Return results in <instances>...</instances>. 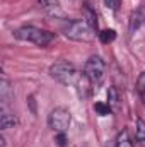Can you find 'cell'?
Masks as SVG:
<instances>
[{
	"instance_id": "obj_12",
	"label": "cell",
	"mask_w": 145,
	"mask_h": 147,
	"mask_svg": "<svg viewBox=\"0 0 145 147\" xmlns=\"http://www.w3.org/2000/svg\"><path fill=\"white\" fill-rule=\"evenodd\" d=\"M142 21H144V14H142V10L133 12V16H132V19H130V31H132V33H135V29H138V28H140Z\"/></svg>"
},
{
	"instance_id": "obj_4",
	"label": "cell",
	"mask_w": 145,
	"mask_h": 147,
	"mask_svg": "<svg viewBox=\"0 0 145 147\" xmlns=\"http://www.w3.org/2000/svg\"><path fill=\"white\" fill-rule=\"evenodd\" d=\"M70 121H72L70 111L67 110V108H62V106L53 108V110L50 111V115H48V127H50L53 132H56V134L67 132Z\"/></svg>"
},
{
	"instance_id": "obj_6",
	"label": "cell",
	"mask_w": 145,
	"mask_h": 147,
	"mask_svg": "<svg viewBox=\"0 0 145 147\" xmlns=\"http://www.w3.org/2000/svg\"><path fill=\"white\" fill-rule=\"evenodd\" d=\"M39 7L51 17H63L60 0H39Z\"/></svg>"
},
{
	"instance_id": "obj_13",
	"label": "cell",
	"mask_w": 145,
	"mask_h": 147,
	"mask_svg": "<svg viewBox=\"0 0 145 147\" xmlns=\"http://www.w3.org/2000/svg\"><path fill=\"white\" fill-rule=\"evenodd\" d=\"M116 147H132V142H130V137H128V132L123 130L118 134L116 137Z\"/></svg>"
},
{
	"instance_id": "obj_18",
	"label": "cell",
	"mask_w": 145,
	"mask_h": 147,
	"mask_svg": "<svg viewBox=\"0 0 145 147\" xmlns=\"http://www.w3.org/2000/svg\"><path fill=\"white\" fill-rule=\"evenodd\" d=\"M55 142H56L60 147H67V135H65V132H60V134H56V137H55Z\"/></svg>"
},
{
	"instance_id": "obj_8",
	"label": "cell",
	"mask_w": 145,
	"mask_h": 147,
	"mask_svg": "<svg viewBox=\"0 0 145 147\" xmlns=\"http://www.w3.org/2000/svg\"><path fill=\"white\" fill-rule=\"evenodd\" d=\"M17 123H19L17 116L14 113L7 111L5 106H2V111H0V128L2 130H9V128H14Z\"/></svg>"
},
{
	"instance_id": "obj_16",
	"label": "cell",
	"mask_w": 145,
	"mask_h": 147,
	"mask_svg": "<svg viewBox=\"0 0 145 147\" xmlns=\"http://www.w3.org/2000/svg\"><path fill=\"white\" fill-rule=\"evenodd\" d=\"M137 92L142 98V101L145 103V72H142L137 79Z\"/></svg>"
},
{
	"instance_id": "obj_11",
	"label": "cell",
	"mask_w": 145,
	"mask_h": 147,
	"mask_svg": "<svg viewBox=\"0 0 145 147\" xmlns=\"http://www.w3.org/2000/svg\"><path fill=\"white\" fill-rule=\"evenodd\" d=\"M84 21L96 31V28H97V16H96V10L91 7V3L84 5Z\"/></svg>"
},
{
	"instance_id": "obj_2",
	"label": "cell",
	"mask_w": 145,
	"mask_h": 147,
	"mask_svg": "<svg viewBox=\"0 0 145 147\" xmlns=\"http://www.w3.org/2000/svg\"><path fill=\"white\" fill-rule=\"evenodd\" d=\"M62 33L68 39H73V41H82V43H89L92 41L96 33L94 29L82 19V21H68L63 24L62 28Z\"/></svg>"
},
{
	"instance_id": "obj_14",
	"label": "cell",
	"mask_w": 145,
	"mask_h": 147,
	"mask_svg": "<svg viewBox=\"0 0 145 147\" xmlns=\"http://www.w3.org/2000/svg\"><path fill=\"white\" fill-rule=\"evenodd\" d=\"M135 137H137V140L145 142V121L144 120H137V125H135Z\"/></svg>"
},
{
	"instance_id": "obj_5",
	"label": "cell",
	"mask_w": 145,
	"mask_h": 147,
	"mask_svg": "<svg viewBox=\"0 0 145 147\" xmlns=\"http://www.w3.org/2000/svg\"><path fill=\"white\" fill-rule=\"evenodd\" d=\"M84 74L89 77V80L92 84H99L104 79V74H106V63H104V60L99 55H92L85 62V65H84Z\"/></svg>"
},
{
	"instance_id": "obj_1",
	"label": "cell",
	"mask_w": 145,
	"mask_h": 147,
	"mask_svg": "<svg viewBox=\"0 0 145 147\" xmlns=\"http://www.w3.org/2000/svg\"><path fill=\"white\" fill-rule=\"evenodd\" d=\"M14 36L21 41H28V43H33L36 46H48L53 39L55 34L46 31V29H39L34 26H22L19 29L14 31Z\"/></svg>"
},
{
	"instance_id": "obj_19",
	"label": "cell",
	"mask_w": 145,
	"mask_h": 147,
	"mask_svg": "<svg viewBox=\"0 0 145 147\" xmlns=\"http://www.w3.org/2000/svg\"><path fill=\"white\" fill-rule=\"evenodd\" d=\"M104 3H106V7H109L111 10H118L119 9V0H104Z\"/></svg>"
},
{
	"instance_id": "obj_7",
	"label": "cell",
	"mask_w": 145,
	"mask_h": 147,
	"mask_svg": "<svg viewBox=\"0 0 145 147\" xmlns=\"http://www.w3.org/2000/svg\"><path fill=\"white\" fill-rule=\"evenodd\" d=\"M0 101H2V106L5 108L14 101V87L5 77H2V82H0Z\"/></svg>"
},
{
	"instance_id": "obj_17",
	"label": "cell",
	"mask_w": 145,
	"mask_h": 147,
	"mask_svg": "<svg viewBox=\"0 0 145 147\" xmlns=\"http://www.w3.org/2000/svg\"><path fill=\"white\" fill-rule=\"evenodd\" d=\"M94 110H96L97 115H101V116H106V115L111 113V108H109L108 103H96L94 105Z\"/></svg>"
},
{
	"instance_id": "obj_15",
	"label": "cell",
	"mask_w": 145,
	"mask_h": 147,
	"mask_svg": "<svg viewBox=\"0 0 145 147\" xmlns=\"http://www.w3.org/2000/svg\"><path fill=\"white\" fill-rule=\"evenodd\" d=\"M99 39H101V43L108 45V43H111V41L116 39V33H114L113 29H104V31L99 33Z\"/></svg>"
},
{
	"instance_id": "obj_9",
	"label": "cell",
	"mask_w": 145,
	"mask_h": 147,
	"mask_svg": "<svg viewBox=\"0 0 145 147\" xmlns=\"http://www.w3.org/2000/svg\"><path fill=\"white\" fill-rule=\"evenodd\" d=\"M73 87L77 89V94H79L80 98H87V96L91 94L92 82L89 80V77H87L85 74H80V77L77 79V82H75V86H73Z\"/></svg>"
},
{
	"instance_id": "obj_10",
	"label": "cell",
	"mask_w": 145,
	"mask_h": 147,
	"mask_svg": "<svg viewBox=\"0 0 145 147\" xmlns=\"http://www.w3.org/2000/svg\"><path fill=\"white\" fill-rule=\"evenodd\" d=\"M121 98H119V91L114 87V86H111L108 91V105L109 108H111V111H119V105H121V101H119Z\"/></svg>"
},
{
	"instance_id": "obj_3",
	"label": "cell",
	"mask_w": 145,
	"mask_h": 147,
	"mask_svg": "<svg viewBox=\"0 0 145 147\" xmlns=\"http://www.w3.org/2000/svg\"><path fill=\"white\" fill-rule=\"evenodd\" d=\"M50 75L51 79H55L63 86H75L77 79L80 77V72L75 69V65L68 62H56L50 67Z\"/></svg>"
}]
</instances>
